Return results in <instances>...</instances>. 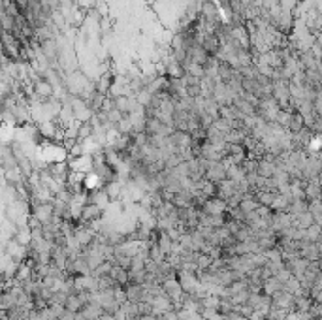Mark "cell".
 <instances>
[{
	"label": "cell",
	"mask_w": 322,
	"mask_h": 320,
	"mask_svg": "<svg viewBox=\"0 0 322 320\" xmlns=\"http://www.w3.org/2000/svg\"><path fill=\"white\" fill-rule=\"evenodd\" d=\"M204 179L211 183H217L226 179V170L223 168V164H221V160L219 162H213V160H209L207 162V166H205V173H204Z\"/></svg>",
	"instance_id": "obj_1"
},
{
	"label": "cell",
	"mask_w": 322,
	"mask_h": 320,
	"mask_svg": "<svg viewBox=\"0 0 322 320\" xmlns=\"http://www.w3.org/2000/svg\"><path fill=\"white\" fill-rule=\"evenodd\" d=\"M200 211L204 215H221L226 211V202L225 200H221V198H207L204 203H202V207H200Z\"/></svg>",
	"instance_id": "obj_2"
},
{
	"label": "cell",
	"mask_w": 322,
	"mask_h": 320,
	"mask_svg": "<svg viewBox=\"0 0 322 320\" xmlns=\"http://www.w3.org/2000/svg\"><path fill=\"white\" fill-rule=\"evenodd\" d=\"M102 217H104V211H102L98 205H95V203H83L79 221L91 223V221H102Z\"/></svg>",
	"instance_id": "obj_3"
},
{
	"label": "cell",
	"mask_w": 322,
	"mask_h": 320,
	"mask_svg": "<svg viewBox=\"0 0 322 320\" xmlns=\"http://www.w3.org/2000/svg\"><path fill=\"white\" fill-rule=\"evenodd\" d=\"M83 317H85L87 320H98V317L104 313V309L100 307V303H98L97 299L95 301H89V303H85L83 307H81V311H79Z\"/></svg>",
	"instance_id": "obj_4"
},
{
	"label": "cell",
	"mask_w": 322,
	"mask_h": 320,
	"mask_svg": "<svg viewBox=\"0 0 322 320\" xmlns=\"http://www.w3.org/2000/svg\"><path fill=\"white\" fill-rule=\"evenodd\" d=\"M32 89H34V93L40 96L43 102H45L47 98L53 96V85H51L49 81H45V79H38V81L32 85Z\"/></svg>",
	"instance_id": "obj_5"
},
{
	"label": "cell",
	"mask_w": 322,
	"mask_h": 320,
	"mask_svg": "<svg viewBox=\"0 0 322 320\" xmlns=\"http://www.w3.org/2000/svg\"><path fill=\"white\" fill-rule=\"evenodd\" d=\"M111 83H113V75H111V72H104V74L97 79V85H95V89H97L98 93H102V95L107 96L109 89H111Z\"/></svg>",
	"instance_id": "obj_6"
},
{
	"label": "cell",
	"mask_w": 322,
	"mask_h": 320,
	"mask_svg": "<svg viewBox=\"0 0 322 320\" xmlns=\"http://www.w3.org/2000/svg\"><path fill=\"white\" fill-rule=\"evenodd\" d=\"M109 277L113 279V281H117L121 287H125V285H129V269L113 264V266H111V271H109Z\"/></svg>",
	"instance_id": "obj_7"
},
{
	"label": "cell",
	"mask_w": 322,
	"mask_h": 320,
	"mask_svg": "<svg viewBox=\"0 0 322 320\" xmlns=\"http://www.w3.org/2000/svg\"><path fill=\"white\" fill-rule=\"evenodd\" d=\"M277 290H283V283L277 281L275 277H269V279H266V281L262 283V294H266V296L275 294Z\"/></svg>",
	"instance_id": "obj_8"
},
{
	"label": "cell",
	"mask_w": 322,
	"mask_h": 320,
	"mask_svg": "<svg viewBox=\"0 0 322 320\" xmlns=\"http://www.w3.org/2000/svg\"><path fill=\"white\" fill-rule=\"evenodd\" d=\"M147 251H149V260H153V262L161 264V262L166 260V255L162 253V249L157 245V243H151V245H147Z\"/></svg>",
	"instance_id": "obj_9"
},
{
	"label": "cell",
	"mask_w": 322,
	"mask_h": 320,
	"mask_svg": "<svg viewBox=\"0 0 322 320\" xmlns=\"http://www.w3.org/2000/svg\"><path fill=\"white\" fill-rule=\"evenodd\" d=\"M81 307H83V305H81V301H79V298H77V294H68L66 303H64V309L77 313V311H81Z\"/></svg>",
	"instance_id": "obj_10"
},
{
	"label": "cell",
	"mask_w": 322,
	"mask_h": 320,
	"mask_svg": "<svg viewBox=\"0 0 322 320\" xmlns=\"http://www.w3.org/2000/svg\"><path fill=\"white\" fill-rule=\"evenodd\" d=\"M196 266H198L200 271H202V269H207V267L211 266V258L207 255H204V253H200V255H198V260H196Z\"/></svg>",
	"instance_id": "obj_11"
},
{
	"label": "cell",
	"mask_w": 322,
	"mask_h": 320,
	"mask_svg": "<svg viewBox=\"0 0 322 320\" xmlns=\"http://www.w3.org/2000/svg\"><path fill=\"white\" fill-rule=\"evenodd\" d=\"M59 319H61V320H75V313H74V311L64 309V313H63Z\"/></svg>",
	"instance_id": "obj_12"
},
{
	"label": "cell",
	"mask_w": 322,
	"mask_h": 320,
	"mask_svg": "<svg viewBox=\"0 0 322 320\" xmlns=\"http://www.w3.org/2000/svg\"><path fill=\"white\" fill-rule=\"evenodd\" d=\"M13 2H15V6H17V8H19V10H25V8H27V6H29V0H13Z\"/></svg>",
	"instance_id": "obj_13"
},
{
	"label": "cell",
	"mask_w": 322,
	"mask_h": 320,
	"mask_svg": "<svg viewBox=\"0 0 322 320\" xmlns=\"http://www.w3.org/2000/svg\"><path fill=\"white\" fill-rule=\"evenodd\" d=\"M138 319L140 320H157V315H155V313H145V315H140Z\"/></svg>",
	"instance_id": "obj_14"
},
{
	"label": "cell",
	"mask_w": 322,
	"mask_h": 320,
	"mask_svg": "<svg viewBox=\"0 0 322 320\" xmlns=\"http://www.w3.org/2000/svg\"><path fill=\"white\" fill-rule=\"evenodd\" d=\"M49 320H61V319H59V317H51Z\"/></svg>",
	"instance_id": "obj_15"
}]
</instances>
